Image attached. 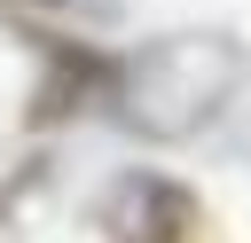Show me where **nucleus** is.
<instances>
[{"mask_svg": "<svg viewBox=\"0 0 251 243\" xmlns=\"http://www.w3.org/2000/svg\"><path fill=\"white\" fill-rule=\"evenodd\" d=\"M31 55H39V71H31V94H24V133H55L86 110H110L126 55L71 39V31H31Z\"/></svg>", "mask_w": 251, "mask_h": 243, "instance_id": "obj_2", "label": "nucleus"}, {"mask_svg": "<svg viewBox=\"0 0 251 243\" xmlns=\"http://www.w3.org/2000/svg\"><path fill=\"white\" fill-rule=\"evenodd\" d=\"M251 78V47L235 31H165V39H141L126 63H118V94H110V118L133 133V141H196Z\"/></svg>", "mask_w": 251, "mask_h": 243, "instance_id": "obj_1", "label": "nucleus"}, {"mask_svg": "<svg viewBox=\"0 0 251 243\" xmlns=\"http://www.w3.org/2000/svg\"><path fill=\"white\" fill-rule=\"evenodd\" d=\"M102 227L118 243H204V204L196 188H180L173 172H126L102 196Z\"/></svg>", "mask_w": 251, "mask_h": 243, "instance_id": "obj_3", "label": "nucleus"}, {"mask_svg": "<svg viewBox=\"0 0 251 243\" xmlns=\"http://www.w3.org/2000/svg\"><path fill=\"white\" fill-rule=\"evenodd\" d=\"M8 8H63V0H8Z\"/></svg>", "mask_w": 251, "mask_h": 243, "instance_id": "obj_4", "label": "nucleus"}]
</instances>
